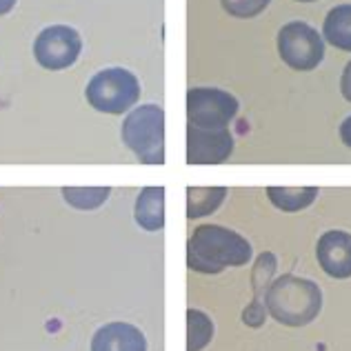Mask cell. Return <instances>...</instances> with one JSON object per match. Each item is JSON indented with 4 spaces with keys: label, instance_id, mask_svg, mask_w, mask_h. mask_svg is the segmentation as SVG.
<instances>
[{
    "label": "cell",
    "instance_id": "obj_1",
    "mask_svg": "<svg viewBox=\"0 0 351 351\" xmlns=\"http://www.w3.org/2000/svg\"><path fill=\"white\" fill-rule=\"evenodd\" d=\"M252 261V245L245 236L220 225H200L187 240V267L198 274H220L227 267Z\"/></svg>",
    "mask_w": 351,
    "mask_h": 351
},
{
    "label": "cell",
    "instance_id": "obj_2",
    "mask_svg": "<svg viewBox=\"0 0 351 351\" xmlns=\"http://www.w3.org/2000/svg\"><path fill=\"white\" fill-rule=\"evenodd\" d=\"M265 307L274 320L287 327H304L318 318L322 309V291L313 280L285 274L269 282Z\"/></svg>",
    "mask_w": 351,
    "mask_h": 351
},
{
    "label": "cell",
    "instance_id": "obj_3",
    "mask_svg": "<svg viewBox=\"0 0 351 351\" xmlns=\"http://www.w3.org/2000/svg\"><path fill=\"white\" fill-rule=\"evenodd\" d=\"M123 143L145 165L165 162V112L158 105H141L125 118Z\"/></svg>",
    "mask_w": 351,
    "mask_h": 351
},
{
    "label": "cell",
    "instance_id": "obj_4",
    "mask_svg": "<svg viewBox=\"0 0 351 351\" xmlns=\"http://www.w3.org/2000/svg\"><path fill=\"white\" fill-rule=\"evenodd\" d=\"M85 96L96 112L120 116L141 100V82L123 67L103 69L89 80Z\"/></svg>",
    "mask_w": 351,
    "mask_h": 351
},
{
    "label": "cell",
    "instance_id": "obj_5",
    "mask_svg": "<svg viewBox=\"0 0 351 351\" xmlns=\"http://www.w3.org/2000/svg\"><path fill=\"white\" fill-rule=\"evenodd\" d=\"M278 53L287 67L311 71L325 58V40L311 25L293 21L278 32Z\"/></svg>",
    "mask_w": 351,
    "mask_h": 351
},
{
    "label": "cell",
    "instance_id": "obj_6",
    "mask_svg": "<svg viewBox=\"0 0 351 351\" xmlns=\"http://www.w3.org/2000/svg\"><path fill=\"white\" fill-rule=\"evenodd\" d=\"M238 100L216 87L187 91V125L198 129H227L238 114Z\"/></svg>",
    "mask_w": 351,
    "mask_h": 351
},
{
    "label": "cell",
    "instance_id": "obj_7",
    "mask_svg": "<svg viewBox=\"0 0 351 351\" xmlns=\"http://www.w3.org/2000/svg\"><path fill=\"white\" fill-rule=\"evenodd\" d=\"M82 51L80 34L67 25H51L38 34L34 43V56L43 69L60 71L71 67Z\"/></svg>",
    "mask_w": 351,
    "mask_h": 351
},
{
    "label": "cell",
    "instance_id": "obj_8",
    "mask_svg": "<svg viewBox=\"0 0 351 351\" xmlns=\"http://www.w3.org/2000/svg\"><path fill=\"white\" fill-rule=\"evenodd\" d=\"M234 152V136L229 129H198L187 125V162L220 165Z\"/></svg>",
    "mask_w": 351,
    "mask_h": 351
},
{
    "label": "cell",
    "instance_id": "obj_9",
    "mask_svg": "<svg viewBox=\"0 0 351 351\" xmlns=\"http://www.w3.org/2000/svg\"><path fill=\"white\" fill-rule=\"evenodd\" d=\"M318 265L331 278H351V234L340 229H329L316 245Z\"/></svg>",
    "mask_w": 351,
    "mask_h": 351
},
{
    "label": "cell",
    "instance_id": "obj_10",
    "mask_svg": "<svg viewBox=\"0 0 351 351\" xmlns=\"http://www.w3.org/2000/svg\"><path fill=\"white\" fill-rule=\"evenodd\" d=\"M91 351H147V340L136 325L109 322L91 338Z\"/></svg>",
    "mask_w": 351,
    "mask_h": 351
},
{
    "label": "cell",
    "instance_id": "obj_11",
    "mask_svg": "<svg viewBox=\"0 0 351 351\" xmlns=\"http://www.w3.org/2000/svg\"><path fill=\"white\" fill-rule=\"evenodd\" d=\"M134 218L147 232H160L165 227V187H145L138 193Z\"/></svg>",
    "mask_w": 351,
    "mask_h": 351
},
{
    "label": "cell",
    "instance_id": "obj_12",
    "mask_svg": "<svg viewBox=\"0 0 351 351\" xmlns=\"http://www.w3.org/2000/svg\"><path fill=\"white\" fill-rule=\"evenodd\" d=\"M322 38L340 51H351V5H336L322 25Z\"/></svg>",
    "mask_w": 351,
    "mask_h": 351
},
{
    "label": "cell",
    "instance_id": "obj_13",
    "mask_svg": "<svg viewBox=\"0 0 351 351\" xmlns=\"http://www.w3.org/2000/svg\"><path fill=\"white\" fill-rule=\"evenodd\" d=\"M318 196V187H267V198L280 211H293L307 209Z\"/></svg>",
    "mask_w": 351,
    "mask_h": 351
},
{
    "label": "cell",
    "instance_id": "obj_14",
    "mask_svg": "<svg viewBox=\"0 0 351 351\" xmlns=\"http://www.w3.org/2000/svg\"><path fill=\"white\" fill-rule=\"evenodd\" d=\"M227 196L225 187H189L187 189V218L209 216L223 205Z\"/></svg>",
    "mask_w": 351,
    "mask_h": 351
},
{
    "label": "cell",
    "instance_id": "obj_15",
    "mask_svg": "<svg viewBox=\"0 0 351 351\" xmlns=\"http://www.w3.org/2000/svg\"><path fill=\"white\" fill-rule=\"evenodd\" d=\"M214 338V322L200 309H187V351H202Z\"/></svg>",
    "mask_w": 351,
    "mask_h": 351
},
{
    "label": "cell",
    "instance_id": "obj_16",
    "mask_svg": "<svg viewBox=\"0 0 351 351\" xmlns=\"http://www.w3.org/2000/svg\"><path fill=\"white\" fill-rule=\"evenodd\" d=\"M109 193H112L109 187H62L64 202L82 211L98 209L103 202H107Z\"/></svg>",
    "mask_w": 351,
    "mask_h": 351
},
{
    "label": "cell",
    "instance_id": "obj_17",
    "mask_svg": "<svg viewBox=\"0 0 351 351\" xmlns=\"http://www.w3.org/2000/svg\"><path fill=\"white\" fill-rule=\"evenodd\" d=\"M276 256L271 252H265L258 256V261L254 265V276H252V282H254V300L256 302H263V287L265 285L271 282V276L276 271Z\"/></svg>",
    "mask_w": 351,
    "mask_h": 351
},
{
    "label": "cell",
    "instance_id": "obj_18",
    "mask_svg": "<svg viewBox=\"0 0 351 351\" xmlns=\"http://www.w3.org/2000/svg\"><path fill=\"white\" fill-rule=\"evenodd\" d=\"M271 0H220L223 9L234 18H256L269 7Z\"/></svg>",
    "mask_w": 351,
    "mask_h": 351
},
{
    "label": "cell",
    "instance_id": "obj_19",
    "mask_svg": "<svg viewBox=\"0 0 351 351\" xmlns=\"http://www.w3.org/2000/svg\"><path fill=\"white\" fill-rule=\"evenodd\" d=\"M267 316V307H265V302H256L252 300V304L243 311V322L249 327H263L265 325V318Z\"/></svg>",
    "mask_w": 351,
    "mask_h": 351
},
{
    "label": "cell",
    "instance_id": "obj_20",
    "mask_svg": "<svg viewBox=\"0 0 351 351\" xmlns=\"http://www.w3.org/2000/svg\"><path fill=\"white\" fill-rule=\"evenodd\" d=\"M340 91H343V96L351 103V60L347 62V67L343 71V78H340Z\"/></svg>",
    "mask_w": 351,
    "mask_h": 351
},
{
    "label": "cell",
    "instance_id": "obj_21",
    "mask_svg": "<svg viewBox=\"0 0 351 351\" xmlns=\"http://www.w3.org/2000/svg\"><path fill=\"white\" fill-rule=\"evenodd\" d=\"M340 138H343V143L351 149V116L343 120V125H340Z\"/></svg>",
    "mask_w": 351,
    "mask_h": 351
},
{
    "label": "cell",
    "instance_id": "obj_22",
    "mask_svg": "<svg viewBox=\"0 0 351 351\" xmlns=\"http://www.w3.org/2000/svg\"><path fill=\"white\" fill-rule=\"evenodd\" d=\"M18 0H0V16H7L16 7Z\"/></svg>",
    "mask_w": 351,
    "mask_h": 351
},
{
    "label": "cell",
    "instance_id": "obj_23",
    "mask_svg": "<svg viewBox=\"0 0 351 351\" xmlns=\"http://www.w3.org/2000/svg\"><path fill=\"white\" fill-rule=\"evenodd\" d=\"M298 3H313V0H298Z\"/></svg>",
    "mask_w": 351,
    "mask_h": 351
}]
</instances>
